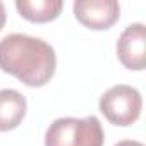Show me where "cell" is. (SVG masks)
<instances>
[{
    "label": "cell",
    "instance_id": "9",
    "mask_svg": "<svg viewBox=\"0 0 146 146\" xmlns=\"http://www.w3.org/2000/svg\"><path fill=\"white\" fill-rule=\"evenodd\" d=\"M5 19H7L5 7H4V4H2V2H0V31H2V28H4V24H5Z\"/></svg>",
    "mask_w": 146,
    "mask_h": 146
},
{
    "label": "cell",
    "instance_id": "1",
    "mask_svg": "<svg viewBox=\"0 0 146 146\" xmlns=\"http://www.w3.org/2000/svg\"><path fill=\"white\" fill-rule=\"evenodd\" d=\"M55 67V50L41 38L12 33L0 40V69L26 86H45L53 78Z\"/></svg>",
    "mask_w": 146,
    "mask_h": 146
},
{
    "label": "cell",
    "instance_id": "7",
    "mask_svg": "<svg viewBox=\"0 0 146 146\" xmlns=\"http://www.w3.org/2000/svg\"><path fill=\"white\" fill-rule=\"evenodd\" d=\"M62 0H16L19 14L31 23H48L60 16Z\"/></svg>",
    "mask_w": 146,
    "mask_h": 146
},
{
    "label": "cell",
    "instance_id": "5",
    "mask_svg": "<svg viewBox=\"0 0 146 146\" xmlns=\"http://www.w3.org/2000/svg\"><path fill=\"white\" fill-rule=\"evenodd\" d=\"M117 57L129 70H143L146 65V29L144 24H129L117 40Z\"/></svg>",
    "mask_w": 146,
    "mask_h": 146
},
{
    "label": "cell",
    "instance_id": "2",
    "mask_svg": "<svg viewBox=\"0 0 146 146\" xmlns=\"http://www.w3.org/2000/svg\"><path fill=\"white\" fill-rule=\"evenodd\" d=\"M105 134L95 115L55 119L45 132V146H103Z\"/></svg>",
    "mask_w": 146,
    "mask_h": 146
},
{
    "label": "cell",
    "instance_id": "4",
    "mask_svg": "<svg viewBox=\"0 0 146 146\" xmlns=\"http://www.w3.org/2000/svg\"><path fill=\"white\" fill-rule=\"evenodd\" d=\"M72 9L83 26L95 31L112 28L120 17V5L117 0H76Z\"/></svg>",
    "mask_w": 146,
    "mask_h": 146
},
{
    "label": "cell",
    "instance_id": "6",
    "mask_svg": "<svg viewBox=\"0 0 146 146\" xmlns=\"http://www.w3.org/2000/svg\"><path fill=\"white\" fill-rule=\"evenodd\" d=\"M26 98L16 90H0V132L16 129L26 117Z\"/></svg>",
    "mask_w": 146,
    "mask_h": 146
},
{
    "label": "cell",
    "instance_id": "3",
    "mask_svg": "<svg viewBox=\"0 0 146 146\" xmlns=\"http://www.w3.org/2000/svg\"><path fill=\"white\" fill-rule=\"evenodd\" d=\"M141 108H143L141 93L127 84L112 86L100 98V112L113 125L120 127L132 125L139 119Z\"/></svg>",
    "mask_w": 146,
    "mask_h": 146
},
{
    "label": "cell",
    "instance_id": "8",
    "mask_svg": "<svg viewBox=\"0 0 146 146\" xmlns=\"http://www.w3.org/2000/svg\"><path fill=\"white\" fill-rule=\"evenodd\" d=\"M113 146H144V144L139 143V141H134V139H124V141H119Z\"/></svg>",
    "mask_w": 146,
    "mask_h": 146
}]
</instances>
